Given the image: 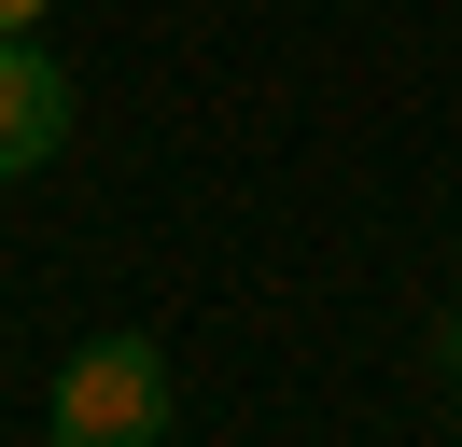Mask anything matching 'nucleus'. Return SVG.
Wrapping results in <instances>:
<instances>
[{
	"mask_svg": "<svg viewBox=\"0 0 462 447\" xmlns=\"http://www.w3.org/2000/svg\"><path fill=\"white\" fill-rule=\"evenodd\" d=\"M0 28H42V0H0Z\"/></svg>",
	"mask_w": 462,
	"mask_h": 447,
	"instance_id": "nucleus-3",
	"label": "nucleus"
},
{
	"mask_svg": "<svg viewBox=\"0 0 462 447\" xmlns=\"http://www.w3.org/2000/svg\"><path fill=\"white\" fill-rule=\"evenodd\" d=\"M448 378H462V322H448Z\"/></svg>",
	"mask_w": 462,
	"mask_h": 447,
	"instance_id": "nucleus-4",
	"label": "nucleus"
},
{
	"mask_svg": "<svg viewBox=\"0 0 462 447\" xmlns=\"http://www.w3.org/2000/svg\"><path fill=\"white\" fill-rule=\"evenodd\" d=\"M57 140H70V70L29 42V28H0V182L57 168Z\"/></svg>",
	"mask_w": 462,
	"mask_h": 447,
	"instance_id": "nucleus-2",
	"label": "nucleus"
},
{
	"mask_svg": "<svg viewBox=\"0 0 462 447\" xmlns=\"http://www.w3.org/2000/svg\"><path fill=\"white\" fill-rule=\"evenodd\" d=\"M42 447H169V350L154 335H85Z\"/></svg>",
	"mask_w": 462,
	"mask_h": 447,
	"instance_id": "nucleus-1",
	"label": "nucleus"
}]
</instances>
